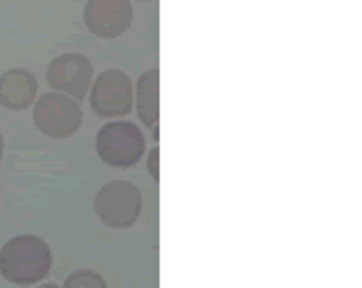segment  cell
Here are the masks:
<instances>
[{
  "instance_id": "obj_7",
  "label": "cell",
  "mask_w": 362,
  "mask_h": 288,
  "mask_svg": "<svg viewBox=\"0 0 362 288\" xmlns=\"http://www.w3.org/2000/svg\"><path fill=\"white\" fill-rule=\"evenodd\" d=\"M83 23L99 39H117L131 28V0H88L83 7Z\"/></svg>"
},
{
  "instance_id": "obj_9",
  "label": "cell",
  "mask_w": 362,
  "mask_h": 288,
  "mask_svg": "<svg viewBox=\"0 0 362 288\" xmlns=\"http://www.w3.org/2000/svg\"><path fill=\"white\" fill-rule=\"evenodd\" d=\"M133 104L137 110V117L144 127H158L160 120V70L153 68L144 72L137 86L133 88Z\"/></svg>"
},
{
  "instance_id": "obj_2",
  "label": "cell",
  "mask_w": 362,
  "mask_h": 288,
  "mask_svg": "<svg viewBox=\"0 0 362 288\" xmlns=\"http://www.w3.org/2000/svg\"><path fill=\"white\" fill-rule=\"evenodd\" d=\"M97 156L108 167L129 169L137 165L146 151V137L133 122H108L97 133Z\"/></svg>"
},
{
  "instance_id": "obj_5",
  "label": "cell",
  "mask_w": 362,
  "mask_h": 288,
  "mask_svg": "<svg viewBox=\"0 0 362 288\" xmlns=\"http://www.w3.org/2000/svg\"><path fill=\"white\" fill-rule=\"evenodd\" d=\"M90 108L104 120L124 117L133 110V83L127 72L104 70L90 86Z\"/></svg>"
},
{
  "instance_id": "obj_1",
  "label": "cell",
  "mask_w": 362,
  "mask_h": 288,
  "mask_svg": "<svg viewBox=\"0 0 362 288\" xmlns=\"http://www.w3.org/2000/svg\"><path fill=\"white\" fill-rule=\"evenodd\" d=\"M52 268V250L36 234H18L0 248V277L14 286L43 282Z\"/></svg>"
},
{
  "instance_id": "obj_11",
  "label": "cell",
  "mask_w": 362,
  "mask_h": 288,
  "mask_svg": "<svg viewBox=\"0 0 362 288\" xmlns=\"http://www.w3.org/2000/svg\"><path fill=\"white\" fill-rule=\"evenodd\" d=\"M146 171L151 173V178L158 183L160 180V149L153 146L146 156Z\"/></svg>"
},
{
  "instance_id": "obj_10",
  "label": "cell",
  "mask_w": 362,
  "mask_h": 288,
  "mask_svg": "<svg viewBox=\"0 0 362 288\" xmlns=\"http://www.w3.org/2000/svg\"><path fill=\"white\" fill-rule=\"evenodd\" d=\"M61 288H108V286L99 272L83 268V270H74L72 275H68Z\"/></svg>"
},
{
  "instance_id": "obj_14",
  "label": "cell",
  "mask_w": 362,
  "mask_h": 288,
  "mask_svg": "<svg viewBox=\"0 0 362 288\" xmlns=\"http://www.w3.org/2000/svg\"><path fill=\"white\" fill-rule=\"evenodd\" d=\"M137 3H151V0H137Z\"/></svg>"
},
{
  "instance_id": "obj_13",
  "label": "cell",
  "mask_w": 362,
  "mask_h": 288,
  "mask_svg": "<svg viewBox=\"0 0 362 288\" xmlns=\"http://www.w3.org/2000/svg\"><path fill=\"white\" fill-rule=\"evenodd\" d=\"M39 288H61V286H57V284H43V286H39Z\"/></svg>"
},
{
  "instance_id": "obj_3",
  "label": "cell",
  "mask_w": 362,
  "mask_h": 288,
  "mask_svg": "<svg viewBox=\"0 0 362 288\" xmlns=\"http://www.w3.org/2000/svg\"><path fill=\"white\" fill-rule=\"evenodd\" d=\"M144 198L140 187L129 180H110L95 196V214L113 230H124L140 219Z\"/></svg>"
},
{
  "instance_id": "obj_4",
  "label": "cell",
  "mask_w": 362,
  "mask_h": 288,
  "mask_svg": "<svg viewBox=\"0 0 362 288\" xmlns=\"http://www.w3.org/2000/svg\"><path fill=\"white\" fill-rule=\"evenodd\" d=\"M32 120L43 135L54 137V140H66L81 129L83 110L79 102L61 93H43L36 99Z\"/></svg>"
},
{
  "instance_id": "obj_12",
  "label": "cell",
  "mask_w": 362,
  "mask_h": 288,
  "mask_svg": "<svg viewBox=\"0 0 362 288\" xmlns=\"http://www.w3.org/2000/svg\"><path fill=\"white\" fill-rule=\"evenodd\" d=\"M3 156H5V137L0 133V160H3Z\"/></svg>"
},
{
  "instance_id": "obj_8",
  "label": "cell",
  "mask_w": 362,
  "mask_h": 288,
  "mask_svg": "<svg viewBox=\"0 0 362 288\" xmlns=\"http://www.w3.org/2000/svg\"><path fill=\"white\" fill-rule=\"evenodd\" d=\"M39 81L25 68H11L0 74V106L9 110H25L36 102Z\"/></svg>"
},
{
  "instance_id": "obj_6",
  "label": "cell",
  "mask_w": 362,
  "mask_h": 288,
  "mask_svg": "<svg viewBox=\"0 0 362 288\" xmlns=\"http://www.w3.org/2000/svg\"><path fill=\"white\" fill-rule=\"evenodd\" d=\"M93 72L95 70L88 57L77 52H66L49 61L47 83L54 93L68 95L74 102H81L83 97H88Z\"/></svg>"
}]
</instances>
